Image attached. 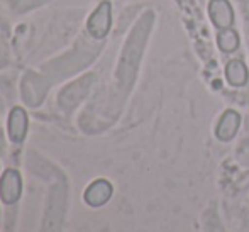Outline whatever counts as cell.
<instances>
[{
  "label": "cell",
  "instance_id": "5b68a950",
  "mask_svg": "<svg viewBox=\"0 0 249 232\" xmlns=\"http://www.w3.org/2000/svg\"><path fill=\"white\" fill-rule=\"evenodd\" d=\"M112 193H114V188H112L110 181L100 178V180H95L93 183L87 186L85 193H83V198H85V203L89 207L99 209V207L105 205L110 200Z\"/></svg>",
  "mask_w": 249,
  "mask_h": 232
},
{
  "label": "cell",
  "instance_id": "6da1fadb",
  "mask_svg": "<svg viewBox=\"0 0 249 232\" xmlns=\"http://www.w3.org/2000/svg\"><path fill=\"white\" fill-rule=\"evenodd\" d=\"M65 210L66 186L63 183H56L50 190V195H48L43 224H41V232H61L63 220H65Z\"/></svg>",
  "mask_w": 249,
  "mask_h": 232
},
{
  "label": "cell",
  "instance_id": "ba28073f",
  "mask_svg": "<svg viewBox=\"0 0 249 232\" xmlns=\"http://www.w3.org/2000/svg\"><path fill=\"white\" fill-rule=\"evenodd\" d=\"M226 78L229 82L231 87L241 89L248 83L249 80V71L248 66L243 59H231L226 66Z\"/></svg>",
  "mask_w": 249,
  "mask_h": 232
},
{
  "label": "cell",
  "instance_id": "9c48e42d",
  "mask_svg": "<svg viewBox=\"0 0 249 232\" xmlns=\"http://www.w3.org/2000/svg\"><path fill=\"white\" fill-rule=\"evenodd\" d=\"M239 44H241L239 34H237L232 27H231V29L219 31V34H217V46H219V49L222 53H226V54L237 51Z\"/></svg>",
  "mask_w": 249,
  "mask_h": 232
},
{
  "label": "cell",
  "instance_id": "3957f363",
  "mask_svg": "<svg viewBox=\"0 0 249 232\" xmlns=\"http://www.w3.org/2000/svg\"><path fill=\"white\" fill-rule=\"evenodd\" d=\"M22 195V178L17 170H5L0 177V200L5 205H14Z\"/></svg>",
  "mask_w": 249,
  "mask_h": 232
},
{
  "label": "cell",
  "instance_id": "7a4b0ae2",
  "mask_svg": "<svg viewBox=\"0 0 249 232\" xmlns=\"http://www.w3.org/2000/svg\"><path fill=\"white\" fill-rule=\"evenodd\" d=\"M112 27V5L108 0L99 3L92 16L87 20V33L93 37V39H104L108 34Z\"/></svg>",
  "mask_w": 249,
  "mask_h": 232
},
{
  "label": "cell",
  "instance_id": "30bf717a",
  "mask_svg": "<svg viewBox=\"0 0 249 232\" xmlns=\"http://www.w3.org/2000/svg\"><path fill=\"white\" fill-rule=\"evenodd\" d=\"M0 146H2V136H0Z\"/></svg>",
  "mask_w": 249,
  "mask_h": 232
},
{
  "label": "cell",
  "instance_id": "277c9868",
  "mask_svg": "<svg viewBox=\"0 0 249 232\" xmlns=\"http://www.w3.org/2000/svg\"><path fill=\"white\" fill-rule=\"evenodd\" d=\"M209 17L213 26H215V29L219 31L231 29L234 26V20H236V16H234L232 5H231L229 0H210Z\"/></svg>",
  "mask_w": 249,
  "mask_h": 232
},
{
  "label": "cell",
  "instance_id": "8992f818",
  "mask_svg": "<svg viewBox=\"0 0 249 232\" xmlns=\"http://www.w3.org/2000/svg\"><path fill=\"white\" fill-rule=\"evenodd\" d=\"M27 114L22 107H14L9 114V121H7V132H9V139L16 144H20L27 136Z\"/></svg>",
  "mask_w": 249,
  "mask_h": 232
},
{
  "label": "cell",
  "instance_id": "52a82bcc",
  "mask_svg": "<svg viewBox=\"0 0 249 232\" xmlns=\"http://www.w3.org/2000/svg\"><path fill=\"white\" fill-rule=\"evenodd\" d=\"M241 125V115L237 114L236 110L229 108L222 114L219 124L215 127V138L220 141V143H229L236 138L237 131H239Z\"/></svg>",
  "mask_w": 249,
  "mask_h": 232
}]
</instances>
